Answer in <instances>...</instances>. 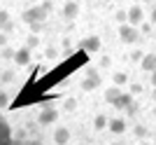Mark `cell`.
Returning <instances> with one entry per match:
<instances>
[{"instance_id":"1","label":"cell","mask_w":156,"mask_h":145,"mask_svg":"<svg viewBox=\"0 0 156 145\" xmlns=\"http://www.w3.org/2000/svg\"><path fill=\"white\" fill-rule=\"evenodd\" d=\"M137 38H140V31L135 26H130V24H121L119 26V40L126 42V45H135Z\"/></svg>"},{"instance_id":"2","label":"cell","mask_w":156,"mask_h":145,"mask_svg":"<svg viewBox=\"0 0 156 145\" xmlns=\"http://www.w3.org/2000/svg\"><path fill=\"white\" fill-rule=\"evenodd\" d=\"M21 19L26 21V24H35V21L44 24V19H47V12H44V9H42L40 5H35V7H30V9H26V12L21 14Z\"/></svg>"},{"instance_id":"3","label":"cell","mask_w":156,"mask_h":145,"mask_svg":"<svg viewBox=\"0 0 156 145\" xmlns=\"http://www.w3.org/2000/svg\"><path fill=\"white\" fill-rule=\"evenodd\" d=\"M100 82H103V77H100L96 70H91L84 80H82V89H84V91H93V89L100 87Z\"/></svg>"},{"instance_id":"4","label":"cell","mask_w":156,"mask_h":145,"mask_svg":"<svg viewBox=\"0 0 156 145\" xmlns=\"http://www.w3.org/2000/svg\"><path fill=\"white\" fill-rule=\"evenodd\" d=\"M37 122H40L42 126H51V124H56V122H58V112L54 110V108H44V110L40 112Z\"/></svg>"},{"instance_id":"5","label":"cell","mask_w":156,"mask_h":145,"mask_svg":"<svg viewBox=\"0 0 156 145\" xmlns=\"http://www.w3.org/2000/svg\"><path fill=\"white\" fill-rule=\"evenodd\" d=\"M126 12H128V24H130V26H140V24L144 21V12H142V7H140V5L128 7Z\"/></svg>"},{"instance_id":"6","label":"cell","mask_w":156,"mask_h":145,"mask_svg":"<svg viewBox=\"0 0 156 145\" xmlns=\"http://www.w3.org/2000/svg\"><path fill=\"white\" fill-rule=\"evenodd\" d=\"M70 138H72V133H70L68 126H56V129H54V143L56 145H68Z\"/></svg>"},{"instance_id":"7","label":"cell","mask_w":156,"mask_h":145,"mask_svg":"<svg viewBox=\"0 0 156 145\" xmlns=\"http://www.w3.org/2000/svg\"><path fill=\"white\" fill-rule=\"evenodd\" d=\"M14 63H16V66H28V63H30V49H28V47H19V49L14 52Z\"/></svg>"},{"instance_id":"8","label":"cell","mask_w":156,"mask_h":145,"mask_svg":"<svg viewBox=\"0 0 156 145\" xmlns=\"http://www.w3.org/2000/svg\"><path fill=\"white\" fill-rule=\"evenodd\" d=\"M82 47H84L86 52H98V49H100V38H98V35H86L84 40H82Z\"/></svg>"},{"instance_id":"9","label":"cell","mask_w":156,"mask_h":145,"mask_svg":"<svg viewBox=\"0 0 156 145\" xmlns=\"http://www.w3.org/2000/svg\"><path fill=\"white\" fill-rule=\"evenodd\" d=\"M140 68L144 72H154L156 70V54H144L142 61H140Z\"/></svg>"},{"instance_id":"10","label":"cell","mask_w":156,"mask_h":145,"mask_svg":"<svg viewBox=\"0 0 156 145\" xmlns=\"http://www.w3.org/2000/svg\"><path fill=\"white\" fill-rule=\"evenodd\" d=\"M77 14H79V2L77 0H68L65 7H63V17L65 19H75Z\"/></svg>"},{"instance_id":"11","label":"cell","mask_w":156,"mask_h":145,"mask_svg":"<svg viewBox=\"0 0 156 145\" xmlns=\"http://www.w3.org/2000/svg\"><path fill=\"white\" fill-rule=\"evenodd\" d=\"M12 28H14V21L9 19V12H7V9H0V31H2V33H9Z\"/></svg>"},{"instance_id":"12","label":"cell","mask_w":156,"mask_h":145,"mask_svg":"<svg viewBox=\"0 0 156 145\" xmlns=\"http://www.w3.org/2000/svg\"><path fill=\"white\" fill-rule=\"evenodd\" d=\"M107 129H110L114 136H121V133L126 131V122L124 119H110V122H107Z\"/></svg>"},{"instance_id":"13","label":"cell","mask_w":156,"mask_h":145,"mask_svg":"<svg viewBox=\"0 0 156 145\" xmlns=\"http://www.w3.org/2000/svg\"><path fill=\"white\" fill-rule=\"evenodd\" d=\"M119 96H121V89H119V87H110V89L105 91V101H107L110 106H117Z\"/></svg>"},{"instance_id":"14","label":"cell","mask_w":156,"mask_h":145,"mask_svg":"<svg viewBox=\"0 0 156 145\" xmlns=\"http://www.w3.org/2000/svg\"><path fill=\"white\" fill-rule=\"evenodd\" d=\"M107 122H110V119L100 112V115H96V117H93V129H96V131H105V129H107Z\"/></svg>"},{"instance_id":"15","label":"cell","mask_w":156,"mask_h":145,"mask_svg":"<svg viewBox=\"0 0 156 145\" xmlns=\"http://www.w3.org/2000/svg\"><path fill=\"white\" fill-rule=\"evenodd\" d=\"M130 103H133V94H124V91H121V96H119V101H117V106H114V108H119V110H126Z\"/></svg>"},{"instance_id":"16","label":"cell","mask_w":156,"mask_h":145,"mask_svg":"<svg viewBox=\"0 0 156 145\" xmlns=\"http://www.w3.org/2000/svg\"><path fill=\"white\" fill-rule=\"evenodd\" d=\"M112 80H114V87H124L126 82H128V75H126V72H121V70H117L114 75H112Z\"/></svg>"},{"instance_id":"17","label":"cell","mask_w":156,"mask_h":145,"mask_svg":"<svg viewBox=\"0 0 156 145\" xmlns=\"http://www.w3.org/2000/svg\"><path fill=\"white\" fill-rule=\"evenodd\" d=\"M63 108L68 112H75V110H77V99H65L63 101Z\"/></svg>"},{"instance_id":"18","label":"cell","mask_w":156,"mask_h":145,"mask_svg":"<svg viewBox=\"0 0 156 145\" xmlns=\"http://www.w3.org/2000/svg\"><path fill=\"white\" fill-rule=\"evenodd\" d=\"M26 47H28V49H35V47H40V38H37V33L28 35V42H26Z\"/></svg>"},{"instance_id":"19","label":"cell","mask_w":156,"mask_h":145,"mask_svg":"<svg viewBox=\"0 0 156 145\" xmlns=\"http://www.w3.org/2000/svg\"><path fill=\"white\" fill-rule=\"evenodd\" d=\"M114 19H117L119 24H128V12H126V9H119V12L114 14Z\"/></svg>"},{"instance_id":"20","label":"cell","mask_w":156,"mask_h":145,"mask_svg":"<svg viewBox=\"0 0 156 145\" xmlns=\"http://www.w3.org/2000/svg\"><path fill=\"white\" fill-rule=\"evenodd\" d=\"M12 77H14V72H12V70H2V72H0V82H2V84L12 82Z\"/></svg>"},{"instance_id":"21","label":"cell","mask_w":156,"mask_h":145,"mask_svg":"<svg viewBox=\"0 0 156 145\" xmlns=\"http://www.w3.org/2000/svg\"><path fill=\"white\" fill-rule=\"evenodd\" d=\"M142 56H144V54L140 52V49H135V52H130V56H128V59L133 61V63H140V61H142Z\"/></svg>"},{"instance_id":"22","label":"cell","mask_w":156,"mask_h":145,"mask_svg":"<svg viewBox=\"0 0 156 145\" xmlns=\"http://www.w3.org/2000/svg\"><path fill=\"white\" fill-rule=\"evenodd\" d=\"M0 56H2V59H14V49H9V47H2V49H0Z\"/></svg>"},{"instance_id":"23","label":"cell","mask_w":156,"mask_h":145,"mask_svg":"<svg viewBox=\"0 0 156 145\" xmlns=\"http://www.w3.org/2000/svg\"><path fill=\"white\" fill-rule=\"evenodd\" d=\"M151 26H154L151 21H142V24H140V31H142L144 35H149V33H151Z\"/></svg>"},{"instance_id":"24","label":"cell","mask_w":156,"mask_h":145,"mask_svg":"<svg viewBox=\"0 0 156 145\" xmlns=\"http://www.w3.org/2000/svg\"><path fill=\"white\" fill-rule=\"evenodd\" d=\"M133 133H135L137 138H144V136H147V129H144V126H142V124H137V126H135V129H133Z\"/></svg>"},{"instance_id":"25","label":"cell","mask_w":156,"mask_h":145,"mask_svg":"<svg viewBox=\"0 0 156 145\" xmlns=\"http://www.w3.org/2000/svg\"><path fill=\"white\" fill-rule=\"evenodd\" d=\"M40 7H42L47 14H49V12L54 9V2H51V0H42V2H40Z\"/></svg>"},{"instance_id":"26","label":"cell","mask_w":156,"mask_h":145,"mask_svg":"<svg viewBox=\"0 0 156 145\" xmlns=\"http://www.w3.org/2000/svg\"><path fill=\"white\" fill-rule=\"evenodd\" d=\"M28 26H30L33 33H40V31H42V24H40V21H35V24H28Z\"/></svg>"},{"instance_id":"27","label":"cell","mask_w":156,"mask_h":145,"mask_svg":"<svg viewBox=\"0 0 156 145\" xmlns=\"http://www.w3.org/2000/svg\"><path fill=\"white\" fill-rule=\"evenodd\" d=\"M130 94L135 96V94H142V87L140 84H130Z\"/></svg>"},{"instance_id":"28","label":"cell","mask_w":156,"mask_h":145,"mask_svg":"<svg viewBox=\"0 0 156 145\" xmlns=\"http://www.w3.org/2000/svg\"><path fill=\"white\" fill-rule=\"evenodd\" d=\"M2 47H7V33L0 31V49H2Z\"/></svg>"},{"instance_id":"29","label":"cell","mask_w":156,"mask_h":145,"mask_svg":"<svg viewBox=\"0 0 156 145\" xmlns=\"http://www.w3.org/2000/svg\"><path fill=\"white\" fill-rule=\"evenodd\" d=\"M5 106H7V94L0 91V108H5Z\"/></svg>"},{"instance_id":"30","label":"cell","mask_w":156,"mask_h":145,"mask_svg":"<svg viewBox=\"0 0 156 145\" xmlns=\"http://www.w3.org/2000/svg\"><path fill=\"white\" fill-rule=\"evenodd\" d=\"M135 110H137V108H135V103H130V106L126 108V112H128V115H135Z\"/></svg>"},{"instance_id":"31","label":"cell","mask_w":156,"mask_h":145,"mask_svg":"<svg viewBox=\"0 0 156 145\" xmlns=\"http://www.w3.org/2000/svg\"><path fill=\"white\" fill-rule=\"evenodd\" d=\"M110 63H112V59H107V56H105V59H100V66H103V68H107Z\"/></svg>"},{"instance_id":"32","label":"cell","mask_w":156,"mask_h":145,"mask_svg":"<svg viewBox=\"0 0 156 145\" xmlns=\"http://www.w3.org/2000/svg\"><path fill=\"white\" fill-rule=\"evenodd\" d=\"M151 24H156V9H151Z\"/></svg>"},{"instance_id":"33","label":"cell","mask_w":156,"mask_h":145,"mask_svg":"<svg viewBox=\"0 0 156 145\" xmlns=\"http://www.w3.org/2000/svg\"><path fill=\"white\" fill-rule=\"evenodd\" d=\"M151 84H154V87H156V70H154V72H151Z\"/></svg>"},{"instance_id":"34","label":"cell","mask_w":156,"mask_h":145,"mask_svg":"<svg viewBox=\"0 0 156 145\" xmlns=\"http://www.w3.org/2000/svg\"><path fill=\"white\" fill-rule=\"evenodd\" d=\"M151 99H154V103H156V87H154V91H151Z\"/></svg>"},{"instance_id":"35","label":"cell","mask_w":156,"mask_h":145,"mask_svg":"<svg viewBox=\"0 0 156 145\" xmlns=\"http://www.w3.org/2000/svg\"><path fill=\"white\" fill-rule=\"evenodd\" d=\"M151 115H154V117H156V108H154V110H151Z\"/></svg>"},{"instance_id":"36","label":"cell","mask_w":156,"mask_h":145,"mask_svg":"<svg viewBox=\"0 0 156 145\" xmlns=\"http://www.w3.org/2000/svg\"><path fill=\"white\" fill-rule=\"evenodd\" d=\"M114 145H121V143H114Z\"/></svg>"},{"instance_id":"37","label":"cell","mask_w":156,"mask_h":145,"mask_svg":"<svg viewBox=\"0 0 156 145\" xmlns=\"http://www.w3.org/2000/svg\"><path fill=\"white\" fill-rule=\"evenodd\" d=\"M33 2H35V0H33Z\"/></svg>"}]
</instances>
